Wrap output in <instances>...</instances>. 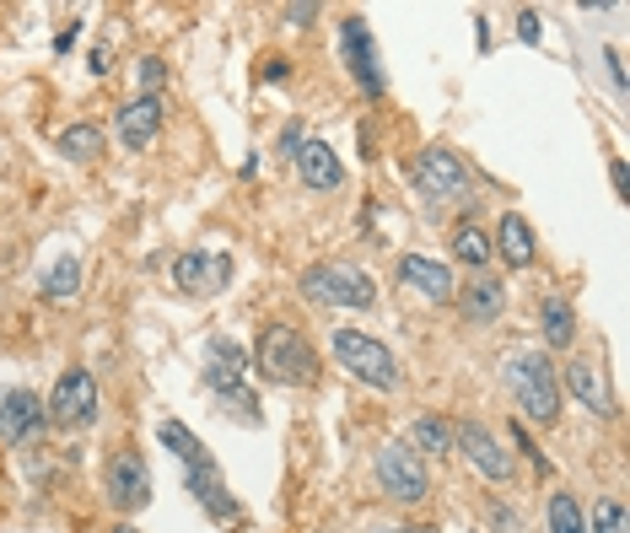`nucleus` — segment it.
I'll use <instances>...</instances> for the list:
<instances>
[{"label": "nucleus", "mask_w": 630, "mask_h": 533, "mask_svg": "<svg viewBox=\"0 0 630 533\" xmlns=\"http://www.w3.org/2000/svg\"><path fill=\"white\" fill-rule=\"evenodd\" d=\"M238 178H259V157H253V151H249V157H243V167H238Z\"/></svg>", "instance_id": "58836bf2"}, {"label": "nucleus", "mask_w": 630, "mask_h": 533, "mask_svg": "<svg viewBox=\"0 0 630 533\" xmlns=\"http://www.w3.org/2000/svg\"><path fill=\"white\" fill-rule=\"evenodd\" d=\"M259 76H264V81H270V86H280V81H286V76H291V60H286V55H270V60H264V66H259Z\"/></svg>", "instance_id": "473e14b6"}, {"label": "nucleus", "mask_w": 630, "mask_h": 533, "mask_svg": "<svg viewBox=\"0 0 630 533\" xmlns=\"http://www.w3.org/2000/svg\"><path fill=\"white\" fill-rule=\"evenodd\" d=\"M453 302L463 308V324L491 329V324L506 313V280H502V275H491V269H480L474 280H463V291H458Z\"/></svg>", "instance_id": "dca6fc26"}, {"label": "nucleus", "mask_w": 630, "mask_h": 533, "mask_svg": "<svg viewBox=\"0 0 630 533\" xmlns=\"http://www.w3.org/2000/svg\"><path fill=\"white\" fill-rule=\"evenodd\" d=\"M318 16H323V5H286V22H291V27H313Z\"/></svg>", "instance_id": "f704fd0d"}, {"label": "nucleus", "mask_w": 630, "mask_h": 533, "mask_svg": "<svg viewBox=\"0 0 630 533\" xmlns=\"http://www.w3.org/2000/svg\"><path fill=\"white\" fill-rule=\"evenodd\" d=\"M184 468V490L194 496V507L210 518V523H221V529H238L243 523V501L232 496V485L221 479V464L210 459V453H194Z\"/></svg>", "instance_id": "0eeeda50"}, {"label": "nucleus", "mask_w": 630, "mask_h": 533, "mask_svg": "<svg viewBox=\"0 0 630 533\" xmlns=\"http://www.w3.org/2000/svg\"><path fill=\"white\" fill-rule=\"evenodd\" d=\"M561 372H566V394L582 404L587 415H598V420H615V415H620V409H615V394H609V378H604V367H598L593 356H571Z\"/></svg>", "instance_id": "4468645a"}, {"label": "nucleus", "mask_w": 630, "mask_h": 533, "mask_svg": "<svg viewBox=\"0 0 630 533\" xmlns=\"http://www.w3.org/2000/svg\"><path fill=\"white\" fill-rule=\"evenodd\" d=\"M38 297H44V302H70V297H81V259H76V254H60L55 265L38 275Z\"/></svg>", "instance_id": "b1692460"}, {"label": "nucleus", "mask_w": 630, "mask_h": 533, "mask_svg": "<svg viewBox=\"0 0 630 533\" xmlns=\"http://www.w3.org/2000/svg\"><path fill=\"white\" fill-rule=\"evenodd\" d=\"M604 66H609V81H615V92H620V97H626V55H620V49H615V44H609V49H604Z\"/></svg>", "instance_id": "2f4dec72"}, {"label": "nucleus", "mask_w": 630, "mask_h": 533, "mask_svg": "<svg viewBox=\"0 0 630 533\" xmlns=\"http://www.w3.org/2000/svg\"><path fill=\"white\" fill-rule=\"evenodd\" d=\"M49 431V409L33 389H0V442L5 448H38Z\"/></svg>", "instance_id": "f8f14e48"}, {"label": "nucleus", "mask_w": 630, "mask_h": 533, "mask_svg": "<svg viewBox=\"0 0 630 533\" xmlns=\"http://www.w3.org/2000/svg\"><path fill=\"white\" fill-rule=\"evenodd\" d=\"M291 162H297V178H302L313 195H334V189L345 184V162H340V151H334L329 140H302V151H297Z\"/></svg>", "instance_id": "6ab92c4d"}, {"label": "nucleus", "mask_w": 630, "mask_h": 533, "mask_svg": "<svg viewBox=\"0 0 630 533\" xmlns=\"http://www.w3.org/2000/svg\"><path fill=\"white\" fill-rule=\"evenodd\" d=\"M373 533H410V529H373Z\"/></svg>", "instance_id": "a19ab883"}, {"label": "nucleus", "mask_w": 630, "mask_h": 533, "mask_svg": "<svg viewBox=\"0 0 630 533\" xmlns=\"http://www.w3.org/2000/svg\"><path fill=\"white\" fill-rule=\"evenodd\" d=\"M108 533H140V529H135V523H114V529H108Z\"/></svg>", "instance_id": "ea45409f"}, {"label": "nucleus", "mask_w": 630, "mask_h": 533, "mask_svg": "<svg viewBox=\"0 0 630 533\" xmlns=\"http://www.w3.org/2000/svg\"><path fill=\"white\" fill-rule=\"evenodd\" d=\"M55 151H60L65 162H81V167H92V162L108 151V135L98 130L92 119H76V125H65V130L55 135Z\"/></svg>", "instance_id": "412c9836"}, {"label": "nucleus", "mask_w": 630, "mask_h": 533, "mask_svg": "<svg viewBox=\"0 0 630 533\" xmlns=\"http://www.w3.org/2000/svg\"><path fill=\"white\" fill-rule=\"evenodd\" d=\"M302 140H308V135H302V125H297V119H291V125H286V130H280V157H286V162H291V157H297V151H302Z\"/></svg>", "instance_id": "72a5a7b5"}, {"label": "nucleus", "mask_w": 630, "mask_h": 533, "mask_svg": "<svg viewBox=\"0 0 630 533\" xmlns=\"http://www.w3.org/2000/svg\"><path fill=\"white\" fill-rule=\"evenodd\" d=\"M512 442H517V448H523V453L534 459V468H539V474H550V459H545V453L534 448V437H528V426H523V420H512Z\"/></svg>", "instance_id": "c756f323"}, {"label": "nucleus", "mask_w": 630, "mask_h": 533, "mask_svg": "<svg viewBox=\"0 0 630 533\" xmlns=\"http://www.w3.org/2000/svg\"><path fill=\"white\" fill-rule=\"evenodd\" d=\"M502 383L512 404L523 409V420H534V426L561 420V378H555L550 350H512V356H502Z\"/></svg>", "instance_id": "f03ea898"}, {"label": "nucleus", "mask_w": 630, "mask_h": 533, "mask_svg": "<svg viewBox=\"0 0 630 533\" xmlns=\"http://www.w3.org/2000/svg\"><path fill=\"white\" fill-rule=\"evenodd\" d=\"M447 254H453L463 269H474V275H480V269L491 265V232H485L480 221H469V216H463V221L447 232Z\"/></svg>", "instance_id": "4be33fe9"}, {"label": "nucleus", "mask_w": 630, "mask_h": 533, "mask_svg": "<svg viewBox=\"0 0 630 533\" xmlns=\"http://www.w3.org/2000/svg\"><path fill=\"white\" fill-rule=\"evenodd\" d=\"M453 448L463 453V464L474 468L480 479H491V485H512V474H517V459L506 453V442L485 426V420H463V426H453Z\"/></svg>", "instance_id": "9b49d317"}, {"label": "nucleus", "mask_w": 630, "mask_h": 533, "mask_svg": "<svg viewBox=\"0 0 630 533\" xmlns=\"http://www.w3.org/2000/svg\"><path fill=\"white\" fill-rule=\"evenodd\" d=\"M253 367H259V378L275 383V389H313L318 378H323L318 345L302 329H291V324H264V329H259V339H253Z\"/></svg>", "instance_id": "f257e3e1"}, {"label": "nucleus", "mask_w": 630, "mask_h": 533, "mask_svg": "<svg viewBox=\"0 0 630 533\" xmlns=\"http://www.w3.org/2000/svg\"><path fill=\"white\" fill-rule=\"evenodd\" d=\"M587 533H630L626 501H620V496H604V501H593V523H587Z\"/></svg>", "instance_id": "bb28decb"}, {"label": "nucleus", "mask_w": 630, "mask_h": 533, "mask_svg": "<svg viewBox=\"0 0 630 533\" xmlns=\"http://www.w3.org/2000/svg\"><path fill=\"white\" fill-rule=\"evenodd\" d=\"M162 119H168V103H162V97H146V92H135L125 108L114 114L119 146H125V151H146V146L162 135Z\"/></svg>", "instance_id": "2eb2a0df"}, {"label": "nucleus", "mask_w": 630, "mask_h": 533, "mask_svg": "<svg viewBox=\"0 0 630 533\" xmlns=\"http://www.w3.org/2000/svg\"><path fill=\"white\" fill-rule=\"evenodd\" d=\"M173 286L184 297H216L232 286V254H205V248H184L173 259Z\"/></svg>", "instance_id": "ddd939ff"}, {"label": "nucleus", "mask_w": 630, "mask_h": 533, "mask_svg": "<svg viewBox=\"0 0 630 533\" xmlns=\"http://www.w3.org/2000/svg\"><path fill=\"white\" fill-rule=\"evenodd\" d=\"M297 286H302V297L313 308H329V313H373L378 308V280L362 265H345V259L308 265Z\"/></svg>", "instance_id": "7ed1b4c3"}, {"label": "nucleus", "mask_w": 630, "mask_h": 533, "mask_svg": "<svg viewBox=\"0 0 630 533\" xmlns=\"http://www.w3.org/2000/svg\"><path fill=\"white\" fill-rule=\"evenodd\" d=\"M485 523H491V533H523V518L506 501H485Z\"/></svg>", "instance_id": "c85d7f7f"}, {"label": "nucleus", "mask_w": 630, "mask_h": 533, "mask_svg": "<svg viewBox=\"0 0 630 533\" xmlns=\"http://www.w3.org/2000/svg\"><path fill=\"white\" fill-rule=\"evenodd\" d=\"M334 361H340L356 383H367V389H378V394H393L399 378H404V372H399V356L367 329H334Z\"/></svg>", "instance_id": "39448f33"}, {"label": "nucleus", "mask_w": 630, "mask_h": 533, "mask_svg": "<svg viewBox=\"0 0 630 533\" xmlns=\"http://www.w3.org/2000/svg\"><path fill=\"white\" fill-rule=\"evenodd\" d=\"M216 404H221V415L238 420V426H253V431L264 426V404H259L253 389H238V394H227V399H216Z\"/></svg>", "instance_id": "a878e982"}, {"label": "nucleus", "mask_w": 630, "mask_h": 533, "mask_svg": "<svg viewBox=\"0 0 630 533\" xmlns=\"http://www.w3.org/2000/svg\"><path fill=\"white\" fill-rule=\"evenodd\" d=\"M609 178H615V195H620V200H630V184H626V157H615V162H609Z\"/></svg>", "instance_id": "c9c22d12"}, {"label": "nucleus", "mask_w": 630, "mask_h": 533, "mask_svg": "<svg viewBox=\"0 0 630 533\" xmlns=\"http://www.w3.org/2000/svg\"><path fill=\"white\" fill-rule=\"evenodd\" d=\"M49 426L55 431H87L92 420H98V378H92V367H65L60 378H55V389H49Z\"/></svg>", "instance_id": "6e6552de"}, {"label": "nucleus", "mask_w": 630, "mask_h": 533, "mask_svg": "<svg viewBox=\"0 0 630 533\" xmlns=\"http://www.w3.org/2000/svg\"><path fill=\"white\" fill-rule=\"evenodd\" d=\"M340 60L351 70V81H356V92L367 97V103H378L388 97V70H382V49L378 38H373V27H367V16H340Z\"/></svg>", "instance_id": "423d86ee"}, {"label": "nucleus", "mask_w": 630, "mask_h": 533, "mask_svg": "<svg viewBox=\"0 0 630 533\" xmlns=\"http://www.w3.org/2000/svg\"><path fill=\"white\" fill-rule=\"evenodd\" d=\"M404 448L421 453V459H447V453H453V426H447L442 415H421V420H410Z\"/></svg>", "instance_id": "5701e85b"}, {"label": "nucleus", "mask_w": 630, "mask_h": 533, "mask_svg": "<svg viewBox=\"0 0 630 533\" xmlns=\"http://www.w3.org/2000/svg\"><path fill=\"white\" fill-rule=\"evenodd\" d=\"M399 280H404L410 291H421L426 302H437V308H447V302L458 297V275L442 265V259H432V254H404V259H399Z\"/></svg>", "instance_id": "f3484780"}, {"label": "nucleus", "mask_w": 630, "mask_h": 533, "mask_svg": "<svg viewBox=\"0 0 630 533\" xmlns=\"http://www.w3.org/2000/svg\"><path fill=\"white\" fill-rule=\"evenodd\" d=\"M378 485L382 496H393L399 507H421L432 496V468L404 442H388V448H378Z\"/></svg>", "instance_id": "1a4fd4ad"}, {"label": "nucleus", "mask_w": 630, "mask_h": 533, "mask_svg": "<svg viewBox=\"0 0 630 533\" xmlns=\"http://www.w3.org/2000/svg\"><path fill=\"white\" fill-rule=\"evenodd\" d=\"M512 22H517V38H523V44H545V27H539V11H517Z\"/></svg>", "instance_id": "7c9ffc66"}, {"label": "nucleus", "mask_w": 630, "mask_h": 533, "mask_svg": "<svg viewBox=\"0 0 630 533\" xmlns=\"http://www.w3.org/2000/svg\"><path fill=\"white\" fill-rule=\"evenodd\" d=\"M76 33H81V22H70V27H65L60 38H55V55H65V49H70V44H76Z\"/></svg>", "instance_id": "4c0bfd02"}, {"label": "nucleus", "mask_w": 630, "mask_h": 533, "mask_svg": "<svg viewBox=\"0 0 630 533\" xmlns=\"http://www.w3.org/2000/svg\"><path fill=\"white\" fill-rule=\"evenodd\" d=\"M539 350H571L576 345V308H571L561 291H550V297H539Z\"/></svg>", "instance_id": "aec40b11"}, {"label": "nucleus", "mask_w": 630, "mask_h": 533, "mask_svg": "<svg viewBox=\"0 0 630 533\" xmlns=\"http://www.w3.org/2000/svg\"><path fill=\"white\" fill-rule=\"evenodd\" d=\"M491 259H502L506 269H528L539 259V237H534V227L517 210H502V221L491 232Z\"/></svg>", "instance_id": "a211bd4d"}, {"label": "nucleus", "mask_w": 630, "mask_h": 533, "mask_svg": "<svg viewBox=\"0 0 630 533\" xmlns=\"http://www.w3.org/2000/svg\"><path fill=\"white\" fill-rule=\"evenodd\" d=\"M410 189L432 205V210H453V205L474 200V173H469V162H463L458 151L426 146V151L415 157V167H410Z\"/></svg>", "instance_id": "20e7f679"}, {"label": "nucleus", "mask_w": 630, "mask_h": 533, "mask_svg": "<svg viewBox=\"0 0 630 533\" xmlns=\"http://www.w3.org/2000/svg\"><path fill=\"white\" fill-rule=\"evenodd\" d=\"M545 523H550V533H587V518H582V507H576L571 490H550V501H545Z\"/></svg>", "instance_id": "393cba45"}, {"label": "nucleus", "mask_w": 630, "mask_h": 533, "mask_svg": "<svg viewBox=\"0 0 630 533\" xmlns=\"http://www.w3.org/2000/svg\"><path fill=\"white\" fill-rule=\"evenodd\" d=\"M108 60H114V55H108V44H98V49H92V76H108Z\"/></svg>", "instance_id": "e433bc0d"}, {"label": "nucleus", "mask_w": 630, "mask_h": 533, "mask_svg": "<svg viewBox=\"0 0 630 533\" xmlns=\"http://www.w3.org/2000/svg\"><path fill=\"white\" fill-rule=\"evenodd\" d=\"M103 496H108V507L119 518L146 512V501H151V468H146V459L135 448H114L108 453V464H103Z\"/></svg>", "instance_id": "9d476101"}, {"label": "nucleus", "mask_w": 630, "mask_h": 533, "mask_svg": "<svg viewBox=\"0 0 630 533\" xmlns=\"http://www.w3.org/2000/svg\"><path fill=\"white\" fill-rule=\"evenodd\" d=\"M135 81H140L146 97H162V86H168V60H162V55H140V60H135Z\"/></svg>", "instance_id": "cd10ccee"}]
</instances>
